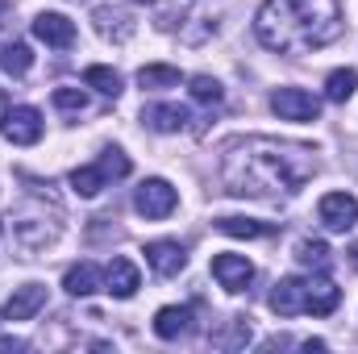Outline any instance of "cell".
I'll return each mask as SVG.
<instances>
[{"label": "cell", "mask_w": 358, "mask_h": 354, "mask_svg": "<svg viewBox=\"0 0 358 354\" xmlns=\"http://www.w3.org/2000/svg\"><path fill=\"white\" fill-rule=\"evenodd\" d=\"M317 171L313 146L279 142V138H238L225 146L221 183L229 196H275L300 192Z\"/></svg>", "instance_id": "obj_1"}, {"label": "cell", "mask_w": 358, "mask_h": 354, "mask_svg": "<svg viewBox=\"0 0 358 354\" xmlns=\"http://www.w3.org/2000/svg\"><path fill=\"white\" fill-rule=\"evenodd\" d=\"M255 34L267 50H279V55L321 50L342 34V4L338 0H263V8L255 13Z\"/></svg>", "instance_id": "obj_2"}, {"label": "cell", "mask_w": 358, "mask_h": 354, "mask_svg": "<svg viewBox=\"0 0 358 354\" xmlns=\"http://www.w3.org/2000/svg\"><path fill=\"white\" fill-rule=\"evenodd\" d=\"M179 204L176 187L167 183V179H146L142 187H138V196H134V208L146 217V221H163V217H171Z\"/></svg>", "instance_id": "obj_3"}, {"label": "cell", "mask_w": 358, "mask_h": 354, "mask_svg": "<svg viewBox=\"0 0 358 354\" xmlns=\"http://www.w3.org/2000/svg\"><path fill=\"white\" fill-rule=\"evenodd\" d=\"M271 108L279 121H317L321 100L304 88H275L271 92Z\"/></svg>", "instance_id": "obj_4"}, {"label": "cell", "mask_w": 358, "mask_h": 354, "mask_svg": "<svg viewBox=\"0 0 358 354\" xmlns=\"http://www.w3.org/2000/svg\"><path fill=\"white\" fill-rule=\"evenodd\" d=\"M0 134L13 142V146H34L38 138H42V113L38 108H29V104H8V113H4V121H0Z\"/></svg>", "instance_id": "obj_5"}, {"label": "cell", "mask_w": 358, "mask_h": 354, "mask_svg": "<svg viewBox=\"0 0 358 354\" xmlns=\"http://www.w3.org/2000/svg\"><path fill=\"white\" fill-rule=\"evenodd\" d=\"M317 213H321V225L325 229L346 234V229H355V221H358V200L350 192H329V196H321Z\"/></svg>", "instance_id": "obj_6"}, {"label": "cell", "mask_w": 358, "mask_h": 354, "mask_svg": "<svg viewBox=\"0 0 358 354\" xmlns=\"http://www.w3.org/2000/svg\"><path fill=\"white\" fill-rule=\"evenodd\" d=\"M271 309H275L279 317L304 313V309H308V283H304L300 275H283V279L275 283V292H271Z\"/></svg>", "instance_id": "obj_7"}, {"label": "cell", "mask_w": 358, "mask_h": 354, "mask_svg": "<svg viewBox=\"0 0 358 354\" xmlns=\"http://www.w3.org/2000/svg\"><path fill=\"white\" fill-rule=\"evenodd\" d=\"M213 279L225 292H246V283L255 279V267H250L246 255H217L213 259Z\"/></svg>", "instance_id": "obj_8"}, {"label": "cell", "mask_w": 358, "mask_h": 354, "mask_svg": "<svg viewBox=\"0 0 358 354\" xmlns=\"http://www.w3.org/2000/svg\"><path fill=\"white\" fill-rule=\"evenodd\" d=\"M34 34H38V42L55 46V50H67V46L76 42V25H71V17H63V13H38V17H34Z\"/></svg>", "instance_id": "obj_9"}, {"label": "cell", "mask_w": 358, "mask_h": 354, "mask_svg": "<svg viewBox=\"0 0 358 354\" xmlns=\"http://www.w3.org/2000/svg\"><path fill=\"white\" fill-rule=\"evenodd\" d=\"M304 283H308V309H304V313H313V317H329V313L342 304V288H338L334 279L313 275V279H304Z\"/></svg>", "instance_id": "obj_10"}, {"label": "cell", "mask_w": 358, "mask_h": 354, "mask_svg": "<svg viewBox=\"0 0 358 354\" xmlns=\"http://www.w3.org/2000/svg\"><path fill=\"white\" fill-rule=\"evenodd\" d=\"M42 304H46V288H42V283H25V288H17V292L8 296L4 317H8V321H29Z\"/></svg>", "instance_id": "obj_11"}, {"label": "cell", "mask_w": 358, "mask_h": 354, "mask_svg": "<svg viewBox=\"0 0 358 354\" xmlns=\"http://www.w3.org/2000/svg\"><path fill=\"white\" fill-rule=\"evenodd\" d=\"M104 288H108L117 300H129V296L142 288V275H138V267L129 263V259H113L108 271H104Z\"/></svg>", "instance_id": "obj_12"}, {"label": "cell", "mask_w": 358, "mask_h": 354, "mask_svg": "<svg viewBox=\"0 0 358 354\" xmlns=\"http://www.w3.org/2000/svg\"><path fill=\"white\" fill-rule=\"evenodd\" d=\"M146 263L155 267L163 279H171V275L183 271L187 255H183V246H179V242H167V238H163V242H150V246H146Z\"/></svg>", "instance_id": "obj_13"}, {"label": "cell", "mask_w": 358, "mask_h": 354, "mask_svg": "<svg viewBox=\"0 0 358 354\" xmlns=\"http://www.w3.org/2000/svg\"><path fill=\"white\" fill-rule=\"evenodd\" d=\"M192 330V309H179V304H167V309H159L155 313V334L163 338V342H176Z\"/></svg>", "instance_id": "obj_14"}, {"label": "cell", "mask_w": 358, "mask_h": 354, "mask_svg": "<svg viewBox=\"0 0 358 354\" xmlns=\"http://www.w3.org/2000/svg\"><path fill=\"white\" fill-rule=\"evenodd\" d=\"M92 21H96V34H100V38H113V42H125V38L134 34V17H125V13H117V8H108V4H100V8L92 13Z\"/></svg>", "instance_id": "obj_15"}, {"label": "cell", "mask_w": 358, "mask_h": 354, "mask_svg": "<svg viewBox=\"0 0 358 354\" xmlns=\"http://www.w3.org/2000/svg\"><path fill=\"white\" fill-rule=\"evenodd\" d=\"M100 283H104V275H100L96 263H76V267H67V275H63V288L71 296H92V292H100Z\"/></svg>", "instance_id": "obj_16"}, {"label": "cell", "mask_w": 358, "mask_h": 354, "mask_svg": "<svg viewBox=\"0 0 358 354\" xmlns=\"http://www.w3.org/2000/svg\"><path fill=\"white\" fill-rule=\"evenodd\" d=\"M142 121L150 125V129H159V134H176L187 125V108H179V104H150L146 113H142Z\"/></svg>", "instance_id": "obj_17"}, {"label": "cell", "mask_w": 358, "mask_h": 354, "mask_svg": "<svg viewBox=\"0 0 358 354\" xmlns=\"http://www.w3.org/2000/svg\"><path fill=\"white\" fill-rule=\"evenodd\" d=\"M0 67H4L8 76H25V71L34 67L29 46H25V42H17V38H4V42H0Z\"/></svg>", "instance_id": "obj_18"}, {"label": "cell", "mask_w": 358, "mask_h": 354, "mask_svg": "<svg viewBox=\"0 0 358 354\" xmlns=\"http://www.w3.org/2000/svg\"><path fill=\"white\" fill-rule=\"evenodd\" d=\"M217 229H221L225 238H271V234H275V225H267V221H250V217H221Z\"/></svg>", "instance_id": "obj_19"}, {"label": "cell", "mask_w": 358, "mask_h": 354, "mask_svg": "<svg viewBox=\"0 0 358 354\" xmlns=\"http://www.w3.org/2000/svg\"><path fill=\"white\" fill-rule=\"evenodd\" d=\"M138 84L146 92H167V88H179V67H167V63H150L138 71Z\"/></svg>", "instance_id": "obj_20"}, {"label": "cell", "mask_w": 358, "mask_h": 354, "mask_svg": "<svg viewBox=\"0 0 358 354\" xmlns=\"http://www.w3.org/2000/svg\"><path fill=\"white\" fill-rule=\"evenodd\" d=\"M358 88V71L355 67H338V71H329V80H325V100H334V104H346Z\"/></svg>", "instance_id": "obj_21"}, {"label": "cell", "mask_w": 358, "mask_h": 354, "mask_svg": "<svg viewBox=\"0 0 358 354\" xmlns=\"http://www.w3.org/2000/svg\"><path fill=\"white\" fill-rule=\"evenodd\" d=\"M296 263L313 267V271H329V263H334V250H329L325 242L304 238V242H296Z\"/></svg>", "instance_id": "obj_22"}, {"label": "cell", "mask_w": 358, "mask_h": 354, "mask_svg": "<svg viewBox=\"0 0 358 354\" xmlns=\"http://www.w3.org/2000/svg\"><path fill=\"white\" fill-rule=\"evenodd\" d=\"M84 84H88V88H96L100 96H113V100L121 96V76H117L113 67H100V63L84 71Z\"/></svg>", "instance_id": "obj_23"}, {"label": "cell", "mask_w": 358, "mask_h": 354, "mask_svg": "<svg viewBox=\"0 0 358 354\" xmlns=\"http://www.w3.org/2000/svg\"><path fill=\"white\" fill-rule=\"evenodd\" d=\"M104 183H108V176L100 171V163H96V167H76V171H71V187H76V196H100Z\"/></svg>", "instance_id": "obj_24"}, {"label": "cell", "mask_w": 358, "mask_h": 354, "mask_svg": "<svg viewBox=\"0 0 358 354\" xmlns=\"http://www.w3.org/2000/svg\"><path fill=\"white\" fill-rule=\"evenodd\" d=\"M250 342V317H229V334H213V346H225V351H238Z\"/></svg>", "instance_id": "obj_25"}, {"label": "cell", "mask_w": 358, "mask_h": 354, "mask_svg": "<svg viewBox=\"0 0 358 354\" xmlns=\"http://www.w3.org/2000/svg\"><path fill=\"white\" fill-rule=\"evenodd\" d=\"M187 92H192L196 104H221V96H225L213 76H192V80H187Z\"/></svg>", "instance_id": "obj_26"}, {"label": "cell", "mask_w": 358, "mask_h": 354, "mask_svg": "<svg viewBox=\"0 0 358 354\" xmlns=\"http://www.w3.org/2000/svg\"><path fill=\"white\" fill-rule=\"evenodd\" d=\"M100 171H104L108 179H125L129 176V159H125L117 146H108V150L100 155Z\"/></svg>", "instance_id": "obj_27"}, {"label": "cell", "mask_w": 358, "mask_h": 354, "mask_svg": "<svg viewBox=\"0 0 358 354\" xmlns=\"http://www.w3.org/2000/svg\"><path fill=\"white\" fill-rule=\"evenodd\" d=\"M55 108H63V113H84V108H88V96L80 88H55Z\"/></svg>", "instance_id": "obj_28"}, {"label": "cell", "mask_w": 358, "mask_h": 354, "mask_svg": "<svg viewBox=\"0 0 358 354\" xmlns=\"http://www.w3.org/2000/svg\"><path fill=\"white\" fill-rule=\"evenodd\" d=\"M0 351L8 354V351H25V342L21 338H0Z\"/></svg>", "instance_id": "obj_29"}, {"label": "cell", "mask_w": 358, "mask_h": 354, "mask_svg": "<svg viewBox=\"0 0 358 354\" xmlns=\"http://www.w3.org/2000/svg\"><path fill=\"white\" fill-rule=\"evenodd\" d=\"M4 113H8V92L0 88V121H4Z\"/></svg>", "instance_id": "obj_30"}, {"label": "cell", "mask_w": 358, "mask_h": 354, "mask_svg": "<svg viewBox=\"0 0 358 354\" xmlns=\"http://www.w3.org/2000/svg\"><path fill=\"white\" fill-rule=\"evenodd\" d=\"M350 267H355V271H358V246H355V250H350Z\"/></svg>", "instance_id": "obj_31"}, {"label": "cell", "mask_w": 358, "mask_h": 354, "mask_svg": "<svg viewBox=\"0 0 358 354\" xmlns=\"http://www.w3.org/2000/svg\"><path fill=\"white\" fill-rule=\"evenodd\" d=\"M134 4H155V0H134Z\"/></svg>", "instance_id": "obj_32"}]
</instances>
